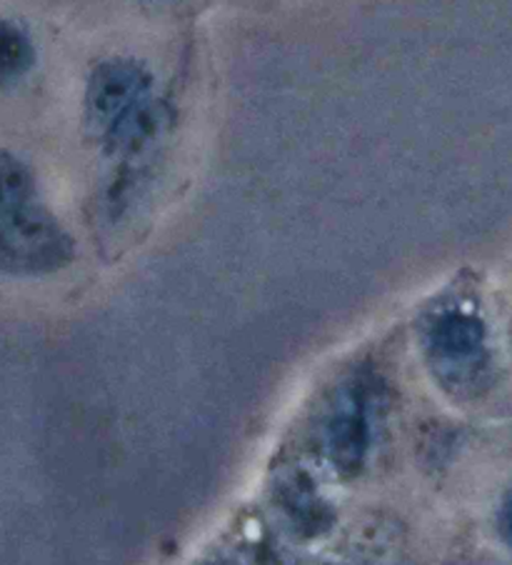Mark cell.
<instances>
[{"label": "cell", "mask_w": 512, "mask_h": 565, "mask_svg": "<svg viewBox=\"0 0 512 565\" xmlns=\"http://www.w3.org/2000/svg\"><path fill=\"white\" fill-rule=\"evenodd\" d=\"M150 86V75L132 61H108L90 75L88 113L103 126H113L138 106Z\"/></svg>", "instance_id": "4"}, {"label": "cell", "mask_w": 512, "mask_h": 565, "mask_svg": "<svg viewBox=\"0 0 512 565\" xmlns=\"http://www.w3.org/2000/svg\"><path fill=\"white\" fill-rule=\"evenodd\" d=\"M498 531L502 535V541L512 548V491L502 498V505L498 511Z\"/></svg>", "instance_id": "8"}, {"label": "cell", "mask_w": 512, "mask_h": 565, "mask_svg": "<svg viewBox=\"0 0 512 565\" xmlns=\"http://www.w3.org/2000/svg\"><path fill=\"white\" fill-rule=\"evenodd\" d=\"M35 49L31 38L15 23L0 21V86H11L33 68Z\"/></svg>", "instance_id": "7"}, {"label": "cell", "mask_w": 512, "mask_h": 565, "mask_svg": "<svg viewBox=\"0 0 512 565\" xmlns=\"http://www.w3.org/2000/svg\"><path fill=\"white\" fill-rule=\"evenodd\" d=\"M73 253L68 231L38 205L0 223V273L45 276L68 266Z\"/></svg>", "instance_id": "1"}, {"label": "cell", "mask_w": 512, "mask_h": 565, "mask_svg": "<svg viewBox=\"0 0 512 565\" xmlns=\"http://www.w3.org/2000/svg\"><path fill=\"white\" fill-rule=\"evenodd\" d=\"M35 181L31 168L13 153L0 150V223L33 205Z\"/></svg>", "instance_id": "5"}, {"label": "cell", "mask_w": 512, "mask_h": 565, "mask_svg": "<svg viewBox=\"0 0 512 565\" xmlns=\"http://www.w3.org/2000/svg\"><path fill=\"white\" fill-rule=\"evenodd\" d=\"M373 443L370 418L365 408L363 385H348L335 401L333 411L322 423V450L340 473H355L363 468Z\"/></svg>", "instance_id": "3"}, {"label": "cell", "mask_w": 512, "mask_h": 565, "mask_svg": "<svg viewBox=\"0 0 512 565\" xmlns=\"http://www.w3.org/2000/svg\"><path fill=\"white\" fill-rule=\"evenodd\" d=\"M428 355L445 375H476L486 363V326L468 310H442L428 328Z\"/></svg>", "instance_id": "2"}, {"label": "cell", "mask_w": 512, "mask_h": 565, "mask_svg": "<svg viewBox=\"0 0 512 565\" xmlns=\"http://www.w3.org/2000/svg\"><path fill=\"white\" fill-rule=\"evenodd\" d=\"M282 511L290 515V521L302 529L320 531L326 525L328 505H322L320 495L312 491V483L306 476H290L278 488Z\"/></svg>", "instance_id": "6"}]
</instances>
